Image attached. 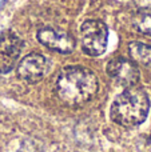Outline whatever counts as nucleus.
I'll use <instances>...</instances> for the list:
<instances>
[{"mask_svg": "<svg viewBox=\"0 0 151 152\" xmlns=\"http://www.w3.org/2000/svg\"><path fill=\"white\" fill-rule=\"evenodd\" d=\"M56 95L70 107H80L88 103L99 89V81L92 71L80 66L62 69L56 79Z\"/></svg>", "mask_w": 151, "mask_h": 152, "instance_id": "nucleus-1", "label": "nucleus"}, {"mask_svg": "<svg viewBox=\"0 0 151 152\" xmlns=\"http://www.w3.org/2000/svg\"><path fill=\"white\" fill-rule=\"evenodd\" d=\"M150 110L149 95L139 87H128L118 95L110 108V118L123 127H135L146 120Z\"/></svg>", "mask_w": 151, "mask_h": 152, "instance_id": "nucleus-2", "label": "nucleus"}, {"mask_svg": "<svg viewBox=\"0 0 151 152\" xmlns=\"http://www.w3.org/2000/svg\"><path fill=\"white\" fill-rule=\"evenodd\" d=\"M82 47L87 55L99 56L106 51L108 29L99 20H87L80 28Z\"/></svg>", "mask_w": 151, "mask_h": 152, "instance_id": "nucleus-3", "label": "nucleus"}, {"mask_svg": "<svg viewBox=\"0 0 151 152\" xmlns=\"http://www.w3.org/2000/svg\"><path fill=\"white\" fill-rule=\"evenodd\" d=\"M23 50V42L12 31L0 34V74L10 72L15 67Z\"/></svg>", "mask_w": 151, "mask_h": 152, "instance_id": "nucleus-4", "label": "nucleus"}, {"mask_svg": "<svg viewBox=\"0 0 151 152\" xmlns=\"http://www.w3.org/2000/svg\"><path fill=\"white\" fill-rule=\"evenodd\" d=\"M107 74L115 83L120 84L126 88L135 86L139 81V69L136 64L130 59H112L107 64Z\"/></svg>", "mask_w": 151, "mask_h": 152, "instance_id": "nucleus-5", "label": "nucleus"}, {"mask_svg": "<svg viewBox=\"0 0 151 152\" xmlns=\"http://www.w3.org/2000/svg\"><path fill=\"white\" fill-rule=\"evenodd\" d=\"M37 39L43 45L60 53H71L75 50V39L66 31L56 28H42Z\"/></svg>", "mask_w": 151, "mask_h": 152, "instance_id": "nucleus-6", "label": "nucleus"}, {"mask_svg": "<svg viewBox=\"0 0 151 152\" xmlns=\"http://www.w3.org/2000/svg\"><path fill=\"white\" fill-rule=\"evenodd\" d=\"M50 64L40 53H29L20 61L18 67V75L28 83H37L47 74Z\"/></svg>", "mask_w": 151, "mask_h": 152, "instance_id": "nucleus-7", "label": "nucleus"}, {"mask_svg": "<svg viewBox=\"0 0 151 152\" xmlns=\"http://www.w3.org/2000/svg\"><path fill=\"white\" fill-rule=\"evenodd\" d=\"M128 53L135 64L151 68V45L144 43L134 42L128 44Z\"/></svg>", "mask_w": 151, "mask_h": 152, "instance_id": "nucleus-8", "label": "nucleus"}, {"mask_svg": "<svg viewBox=\"0 0 151 152\" xmlns=\"http://www.w3.org/2000/svg\"><path fill=\"white\" fill-rule=\"evenodd\" d=\"M134 27L139 32L151 36V13H139L134 18Z\"/></svg>", "mask_w": 151, "mask_h": 152, "instance_id": "nucleus-9", "label": "nucleus"}, {"mask_svg": "<svg viewBox=\"0 0 151 152\" xmlns=\"http://www.w3.org/2000/svg\"><path fill=\"white\" fill-rule=\"evenodd\" d=\"M18 152H43L42 143L36 139H27L21 143Z\"/></svg>", "mask_w": 151, "mask_h": 152, "instance_id": "nucleus-10", "label": "nucleus"}, {"mask_svg": "<svg viewBox=\"0 0 151 152\" xmlns=\"http://www.w3.org/2000/svg\"><path fill=\"white\" fill-rule=\"evenodd\" d=\"M135 1L143 10H150L151 8V0H135Z\"/></svg>", "mask_w": 151, "mask_h": 152, "instance_id": "nucleus-11", "label": "nucleus"}, {"mask_svg": "<svg viewBox=\"0 0 151 152\" xmlns=\"http://www.w3.org/2000/svg\"><path fill=\"white\" fill-rule=\"evenodd\" d=\"M4 3H5V0H0V7H1V5L4 4Z\"/></svg>", "mask_w": 151, "mask_h": 152, "instance_id": "nucleus-12", "label": "nucleus"}]
</instances>
